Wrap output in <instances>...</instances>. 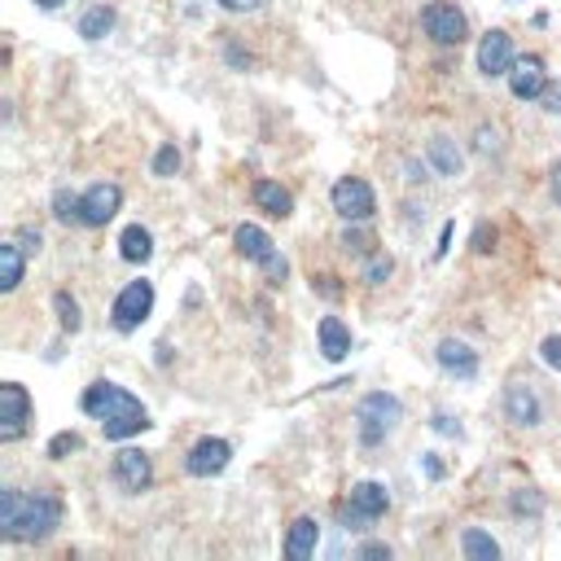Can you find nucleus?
<instances>
[{
	"label": "nucleus",
	"instance_id": "11",
	"mask_svg": "<svg viewBox=\"0 0 561 561\" xmlns=\"http://www.w3.org/2000/svg\"><path fill=\"white\" fill-rule=\"evenodd\" d=\"M386 509H391V491H386L382 482H356V487H351V500H347V509H343V517H347V526H369V522H378Z\"/></svg>",
	"mask_w": 561,
	"mask_h": 561
},
{
	"label": "nucleus",
	"instance_id": "9",
	"mask_svg": "<svg viewBox=\"0 0 561 561\" xmlns=\"http://www.w3.org/2000/svg\"><path fill=\"white\" fill-rule=\"evenodd\" d=\"M0 404H5V413H0V443H19L27 434V421H32V395H27V386L5 382V386H0Z\"/></svg>",
	"mask_w": 561,
	"mask_h": 561
},
{
	"label": "nucleus",
	"instance_id": "10",
	"mask_svg": "<svg viewBox=\"0 0 561 561\" xmlns=\"http://www.w3.org/2000/svg\"><path fill=\"white\" fill-rule=\"evenodd\" d=\"M504 417L517 426V430H535L539 421H544V399H539V391L530 386V382H509L504 386Z\"/></svg>",
	"mask_w": 561,
	"mask_h": 561
},
{
	"label": "nucleus",
	"instance_id": "34",
	"mask_svg": "<svg viewBox=\"0 0 561 561\" xmlns=\"http://www.w3.org/2000/svg\"><path fill=\"white\" fill-rule=\"evenodd\" d=\"M539 102H544V110H548V115H561V84H548Z\"/></svg>",
	"mask_w": 561,
	"mask_h": 561
},
{
	"label": "nucleus",
	"instance_id": "28",
	"mask_svg": "<svg viewBox=\"0 0 561 561\" xmlns=\"http://www.w3.org/2000/svg\"><path fill=\"white\" fill-rule=\"evenodd\" d=\"M395 272V259L386 254V250H378V254H369V263H365V280L369 286H382V280Z\"/></svg>",
	"mask_w": 561,
	"mask_h": 561
},
{
	"label": "nucleus",
	"instance_id": "30",
	"mask_svg": "<svg viewBox=\"0 0 561 561\" xmlns=\"http://www.w3.org/2000/svg\"><path fill=\"white\" fill-rule=\"evenodd\" d=\"M80 443H84V439H80L75 430H62V434H53V443H49V456H53V461H62L67 452H80Z\"/></svg>",
	"mask_w": 561,
	"mask_h": 561
},
{
	"label": "nucleus",
	"instance_id": "42",
	"mask_svg": "<svg viewBox=\"0 0 561 561\" xmlns=\"http://www.w3.org/2000/svg\"><path fill=\"white\" fill-rule=\"evenodd\" d=\"M36 5H40V10H58V5H62V0H36Z\"/></svg>",
	"mask_w": 561,
	"mask_h": 561
},
{
	"label": "nucleus",
	"instance_id": "39",
	"mask_svg": "<svg viewBox=\"0 0 561 561\" xmlns=\"http://www.w3.org/2000/svg\"><path fill=\"white\" fill-rule=\"evenodd\" d=\"M19 241H27L23 250H40V232L36 228H19Z\"/></svg>",
	"mask_w": 561,
	"mask_h": 561
},
{
	"label": "nucleus",
	"instance_id": "6",
	"mask_svg": "<svg viewBox=\"0 0 561 561\" xmlns=\"http://www.w3.org/2000/svg\"><path fill=\"white\" fill-rule=\"evenodd\" d=\"M421 27H426V36H430L434 45H443V49L465 45V36H469V23H465V14L452 5V0H430V5L421 10Z\"/></svg>",
	"mask_w": 561,
	"mask_h": 561
},
{
	"label": "nucleus",
	"instance_id": "15",
	"mask_svg": "<svg viewBox=\"0 0 561 561\" xmlns=\"http://www.w3.org/2000/svg\"><path fill=\"white\" fill-rule=\"evenodd\" d=\"M544 88H548V75H544V62H539L535 53L522 58V62H513V71H509V93H513L517 102H539Z\"/></svg>",
	"mask_w": 561,
	"mask_h": 561
},
{
	"label": "nucleus",
	"instance_id": "22",
	"mask_svg": "<svg viewBox=\"0 0 561 561\" xmlns=\"http://www.w3.org/2000/svg\"><path fill=\"white\" fill-rule=\"evenodd\" d=\"M119 254H123L128 263H145V259L154 254V237H150V228L128 224V228H123V237H119Z\"/></svg>",
	"mask_w": 561,
	"mask_h": 561
},
{
	"label": "nucleus",
	"instance_id": "26",
	"mask_svg": "<svg viewBox=\"0 0 561 561\" xmlns=\"http://www.w3.org/2000/svg\"><path fill=\"white\" fill-rule=\"evenodd\" d=\"M53 308H58V325H62L67 334H80L84 317H80V303H75L67 290H58V295H53Z\"/></svg>",
	"mask_w": 561,
	"mask_h": 561
},
{
	"label": "nucleus",
	"instance_id": "29",
	"mask_svg": "<svg viewBox=\"0 0 561 561\" xmlns=\"http://www.w3.org/2000/svg\"><path fill=\"white\" fill-rule=\"evenodd\" d=\"M176 171H180V150H176V145H163V150L154 154V176L167 180V176H176Z\"/></svg>",
	"mask_w": 561,
	"mask_h": 561
},
{
	"label": "nucleus",
	"instance_id": "25",
	"mask_svg": "<svg viewBox=\"0 0 561 561\" xmlns=\"http://www.w3.org/2000/svg\"><path fill=\"white\" fill-rule=\"evenodd\" d=\"M509 513H513V517H539V513H544V496H539L535 487H517V491L509 496Z\"/></svg>",
	"mask_w": 561,
	"mask_h": 561
},
{
	"label": "nucleus",
	"instance_id": "2",
	"mask_svg": "<svg viewBox=\"0 0 561 561\" xmlns=\"http://www.w3.org/2000/svg\"><path fill=\"white\" fill-rule=\"evenodd\" d=\"M80 408H84L88 417H97V421H102V434H106L110 443H123V439H132V434H141V430H150V413H145V404H141L132 391L115 386V382H93V386L84 391Z\"/></svg>",
	"mask_w": 561,
	"mask_h": 561
},
{
	"label": "nucleus",
	"instance_id": "41",
	"mask_svg": "<svg viewBox=\"0 0 561 561\" xmlns=\"http://www.w3.org/2000/svg\"><path fill=\"white\" fill-rule=\"evenodd\" d=\"M452 232H456V228H452V224H443V237H439V259L447 254V246H452Z\"/></svg>",
	"mask_w": 561,
	"mask_h": 561
},
{
	"label": "nucleus",
	"instance_id": "36",
	"mask_svg": "<svg viewBox=\"0 0 561 561\" xmlns=\"http://www.w3.org/2000/svg\"><path fill=\"white\" fill-rule=\"evenodd\" d=\"M434 430H439V434H456V439H461V426H456L447 413H434Z\"/></svg>",
	"mask_w": 561,
	"mask_h": 561
},
{
	"label": "nucleus",
	"instance_id": "20",
	"mask_svg": "<svg viewBox=\"0 0 561 561\" xmlns=\"http://www.w3.org/2000/svg\"><path fill=\"white\" fill-rule=\"evenodd\" d=\"M317 338H321V356L325 360H347L351 356V330L338 321V317H325L317 325Z\"/></svg>",
	"mask_w": 561,
	"mask_h": 561
},
{
	"label": "nucleus",
	"instance_id": "3",
	"mask_svg": "<svg viewBox=\"0 0 561 561\" xmlns=\"http://www.w3.org/2000/svg\"><path fill=\"white\" fill-rule=\"evenodd\" d=\"M399 417H404V404H399L395 395H386V391L365 395V399H360V408H356V430H360V443H365V447H382V443L395 434Z\"/></svg>",
	"mask_w": 561,
	"mask_h": 561
},
{
	"label": "nucleus",
	"instance_id": "40",
	"mask_svg": "<svg viewBox=\"0 0 561 561\" xmlns=\"http://www.w3.org/2000/svg\"><path fill=\"white\" fill-rule=\"evenodd\" d=\"M360 557H391V548H386V544H365Z\"/></svg>",
	"mask_w": 561,
	"mask_h": 561
},
{
	"label": "nucleus",
	"instance_id": "27",
	"mask_svg": "<svg viewBox=\"0 0 561 561\" xmlns=\"http://www.w3.org/2000/svg\"><path fill=\"white\" fill-rule=\"evenodd\" d=\"M53 219H62V224H80V193L58 189V193H53Z\"/></svg>",
	"mask_w": 561,
	"mask_h": 561
},
{
	"label": "nucleus",
	"instance_id": "7",
	"mask_svg": "<svg viewBox=\"0 0 561 561\" xmlns=\"http://www.w3.org/2000/svg\"><path fill=\"white\" fill-rule=\"evenodd\" d=\"M330 202H334V211H338L347 224H365V219H373V211H378V198H373L369 180H360V176H343V180L334 184Z\"/></svg>",
	"mask_w": 561,
	"mask_h": 561
},
{
	"label": "nucleus",
	"instance_id": "4",
	"mask_svg": "<svg viewBox=\"0 0 561 561\" xmlns=\"http://www.w3.org/2000/svg\"><path fill=\"white\" fill-rule=\"evenodd\" d=\"M232 246H237V254H246L250 263H259L263 272H267V280L272 286H280L286 280V259L276 254V246H272V237L259 228V224H237V232H232Z\"/></svg>",
	"mask_w": 561,
	"mask_h": 561
},
{
	"label": "nucleus",
	"instance_id": "13",
	"mask_svg": "<svg viewBox=\"0 0 561 561\" xmlns=\"http://www.w3.org/2000/svg\"><path fill=\"white\" fill-rule=\"evenodd\" d=\"M513 40H509V32H487L482 40H478V71L487 75V80H496V75H509L513 71Z\"/></svg>",
	"mask_w": 561,
	"mask_h": 561
},
{
	"label": "nucleus",
	"instance_id": "31",
	"mask_svg": "<svg viewBox=\"0 0 561 561\" xmlns=\"http://www.w3.org/2000/svg\"><path fill=\"white\" fill-rule=\"evenodd\" d=\"M343 250H347V254H373V241H369V232L347 228V232H343Z\"/></svg>",
	"mask_w": 561,
	"mask_h": 561
},
{
	"label": "nucleus",
	"instance_id": "24",
	"mask_svg": "<svg viewBox=\"0 0 561 561\" xmlns=\"http://www.w3.org/2000/svg\"><path fill=\"white\" fill-rule=\"evenodd\" d=\"M110 27H115V10H110V5H93V10L80 19V36H84V40H106Z\"/></svg>",
	"mask_w": 561,
	"mask_h": 561
},
{
	"label": "nucleus",
	"instance_id": "33",
	"mask_svg": "<svg viewBox=\"0 0 561 561\" xmlns=\"http://www.w3.org/2000/svg\"><path fill=\"white\" fill-rule=\"evenodd\" d=\"M496 246V228H487V224H478V232H474V250L478 254H487Z\"/></svg>",
	"mask_w": 561,
	"mask_h": 561
},
{
	"label": "nucleus",
	"instance_id": "21",
	"mask_svg": "<svg viewBox=\"0 0 561 561\" xmlns=\"http://www.w3.org/2000/svg\"><path fill=\"white\" fill-rule=\"evenodd\" d=\"M426 154H430V163L439 167V176H461V167H465V158H461V150H456L452 136H430Z\"/></svg>",
	"mask_w": 561,
	"mask_h": 561
},
{
	"label": "nucleus",
	"instance_id": "19",
	"mask_svg": "<svg viewBox=\"0 0 561 561\" xmlns=\"http://www.w3.org/2000/svg\"><path fill=\"white\" fill-rule=\"evenodd\" d=\"M23 272H27V254H23L19 237L14 241H0V290L14 295L23 286Z\"/></svg>",
	"mask_w": 561,
	"mask_h": 561
},
{
	"label": "nucleus",
	"instance_id": "38",
	"mask_svg": "<svg viewBox=\"0 0 561 561\" xmlns=\"http://www.w3.org/2000/svg\"><path fill=\"white\" fill-rule=\"evenodd\" d=\"M496 150V132L491 128H478V154H491Z\"/></svg>",
	"mask_w": 561,
	"mask_h": 561
},
{
	"label": "nucleus",
	"instance_id": "17",
	"mask_svg": "<svg viewBox=\"0 0 561 561\" xmlns=\"http://www.w3.org/2000/svg\"><path fill=\"white\" fill-rule=\"evenodd\" d=\"M317 544H321V526H317V517H295V526H290V535H286V552L290 561H308L312 552H317Z\"/></svg>",
	"mask_w": 561,
	"mask_h": 561
},
{
	"label": "nucleus",
	"instance_id": "23",
	"mask_svg": "<svg viewBox=\"0 0 561 561\" xmlns=\"http://www.w3.org/2000/svg\"><path fill=\"white\" fill-rule=\"evenodd\" d=\"M461 552H465L469 561H496V557H500V544H496L487 530L469 526V530L461 535Z\"/></svg>",
	"mask_w": 561,
	"mask_h": 561
},
{
	"label": "nucleus",
	"instance_id": "12",
	"mask_svg": "<svg viewBox=\"0 0 561 561\" xmlns=\"http://www.w3.org/2000/svg\"><path fill=\"white\" fill-rule=\"evenodd\" d=\"M228 461H232V443L228 439H198L189 447V456H184V469L193 478H211V474H224Z\"/></svg>",
	"mask_w": 561,
	"mask_h": 561
},
{
	"label": "nucleus",
	"instance_id": "18",
	"mask_svg": "<svg viewBox=\"0 0 561 561\" xmlns=\"http://www.w3.org/2000/svg\"><path fill=\"white\" fill-rule=\"evenodd\" d=\"M250 198H254V206H259V211H267L272 219H286V215L295 211V198H290V189H280L276 180H254Z\"/></svg>",
	"mask_w": 561,
	"mask_h": 561
},
{
	"label": "nucleus",
	"instance_id": "5",
	"mask_svg": "<svg viewBox=\"0 0 561 561\" xmlns=\"http://www.w3.org/2000/svg\"><path fill=\"white\" fill-rule=\"evenodd\" d=\"M154 312V286L150 280H128V286L115 295V308H110V321L119 334H136Z\"/></svg>",
	"mask_w": 561,
	"mask_h": 561
},
{
	"label": "nucleus",
	"instance_id": "14",
	"mask_svg": "<svg viewBox=\"0 0 561 561\" xmlns=\"http://www.w3.org/2000/svg\"><path fill=\"white\" fill-rule=\"evenodd\" d=\"M115 482H119L123 491H150V482H154L150 456H145L141 447H123V452L115 456Z\"/></svg>",
	"mask_w": 561,
	"mask_h": 561
},
{
	"label": "nucleus",
	"instance_id": "8",
	"mask_svg": "<svg viewBox=\"0 0 561 561\" xmlns=\"http://www.w3.org/2000/svg\"><path fill=\"white\" fill-rule=\"evenodd\" d=\"M119 206H123V189H119V184H110V180L88 184V189L80 193V224H84V228H106V224L119 215Z\"/></svg>",
	"mask_w": 561,
	"mask_h": 561
},
{
	"label": "nucleus",
	"instance_id": "1",
	"mask_svg": "<svg viewBox=\"0 0 561 561\" xmlns=\"http://www.w3.org/2000/svg\"><path fill=\"white\" fill-rule=\"evenodd\" d=\"M62 522V500L53 491H14L5 487L0 491V535L10 544H32V539H45L53 535Z\"/></svg>",
	"mask_w": 561,
	"mask_h": 561
},
{
	"label": "nucleus",
	"instance_id": "32",
	"mask_svg": "<svg viewBox=\"0 0 561 561\" xmlns=\"http://www.w3.org/2000/svg\"><path fill=\"white\" fill-rule=\"evenodd\" d=\"M539 356H544V365H548V369H557V373H561V334H548V338L539 343Z\"/></svg>",
	"mask_w": 561,
	"mask_h": 561
},
{
	"label": "nucleus",
	"instance_id": "35",
	"mask_svg": "<svg viewBox=\"0 0 561 561\" xmlns=\"http://www.w3.org/2000/svg\"><path fill=\"white\" fill-rule=\"evenodd\" d=\"M219 5L228 10V14H250V10H259L263 0H219Z\"/></svg>",
	"mask_w": 561,
	"mask_h": 561
},
{
	"label": "nucleus",
	"instance_id": "37",
	"mask_svg": "<svg viewBox=\"0 0 561 561\" xmlns=\"http://www.w3.org/2000/svg\"><path fill=\"white\" fill-rule=\"evenodd\" d=\"M548 193H552V202L561 206V163H552V171H548Z\"/></svg>",
	"mask_w": 561,
	"mask_h": 561
},
{
	"label": "nucleus",
	"instance_id": "16",
	"mask_svg": "<svg viewBox=\"0 0 561 561\" xmlns=\"http://www.w3.org/2000/svg\"><path fill=\"white\" fill-rule=\"evenodd\" d=\"M434 360H439L443 373H452V378H461V382H469V378L478 373V351H474L469 343H461V338H443L439 351H434Z\"/></svg>",
	"mask_w": 561,
	"mask_h": 561
}]
</instances>
